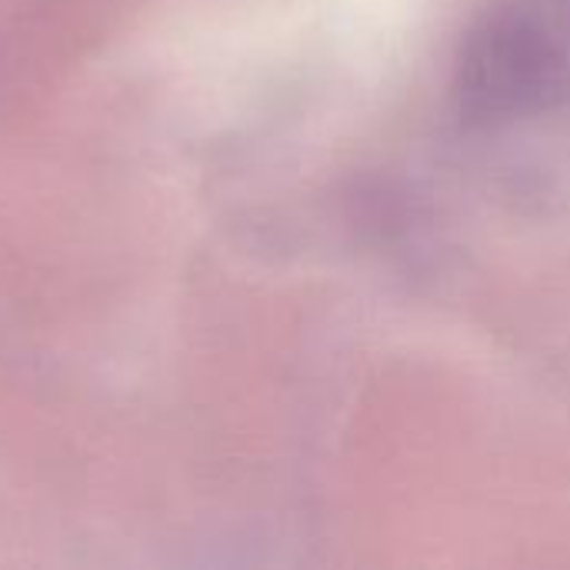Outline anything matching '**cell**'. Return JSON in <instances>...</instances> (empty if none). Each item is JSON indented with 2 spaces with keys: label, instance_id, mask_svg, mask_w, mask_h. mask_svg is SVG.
Masks as SVG:
<instances>
[{
  "label": "cell",
  "instance_id": "obj_1",
  "mask_svg": "<svg viewBox=\"0 0 570 570\" xmlns=\"http://www.w3.org/2000/svg\"><path fill=\"white\" fill-rule=\"evenodd\" d=\"M568 90V63L554 40L528 17H488L458 60V100L468 117L508 120L558 104Z\"/></svg>",
  "mask_w": 570,
  "mask_h": 570
}]
</instances>
